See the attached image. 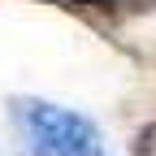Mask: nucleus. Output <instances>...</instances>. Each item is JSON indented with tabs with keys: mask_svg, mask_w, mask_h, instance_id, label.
<instances>
[{
	"mask_svg": "<svg viewBox=\"0 0 156 156\" xmlns=\"http://www.w3.org/2000/svg\"><path fill=\"white\" fill-rule=\"evenodd\" d=\"M78 5H100V0H78Z\"/></svg>",
	"mask_w": 156,
	"mask_h": 156,
	"instance_id": "f257e3e1",
	"label": "nucleus"
}]
</instances>
